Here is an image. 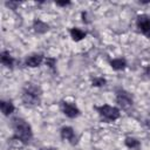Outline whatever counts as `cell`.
<instances>
[{
    "mask_svg": "<svg viewBox=\"0 0 150 150\" xmlns=\"http://www.w3.org/2000/svg\"><path fill=\"white\" fill-rule=\"evenodd\" d=\"M13 137L20 143L27 145L33 139V129L30 124L22 117H14L12 120Z\"/></svg>",
    "mask_w": 150,
    "mask_h": 150,
    "instance_id": "cell-1",
    "label": "cell"
},
{
    "mask_svg": "<svg viewBox=\"0 0 150 150\" xmlns=\"http://www.w3.org/2000/svg\"><path fill=\"white\" fill-rule=\"evenodd\" d=\"M42 90L41 88L32 82H28L23 86L22 93H21V101L27 107H35L39 105L41 102Z\"/></svg>",
    "mask_w": 150,
    "mask_h": 150,
    "instance_id": "cell-2",
    "label": "cell"
},
{
    "mask_svg": "<svg viewBox=\"0 0 150 150\" xmlns=\"http://www.w3.org/2000/svg\"><path fill=\"white\" fill-rule=\"evenodd\" d=\"M94 109L96 110L98 116L107 122H115L121 116V109L115 105L101 104V105H95Z\"/></svg>",
    "mask_w": 150,
    "mask_h": 150,
    "instance_id": "cell-3",
    "label": "cell"
},
{
    "mask_svg": "<svg viewBox=\"0 0 150 150\" xmlns=\"http://www.w3.org/2000/svg\"><path fill=\"white\" fill-rule=\"evenodd\" d=\"M115 101L118 108L123 110H129L134 105V96L131 95V93L121 87L115 89Z\"/></svg>",
    "mask_w": 150,
    "mask_h": 150,
    "instance_id": "cell-4",
    "label": "cell"
},
{
    "mask_svg": "<svg viewBox=\"0 0 150 150\" xmlns=\"http://www.w3.org/2000/svg\"><path fill=\"white\" fill-rule=\"evenodd\" d=\"M135 26H136L137 30L142 35H144L148 39H150V15H148V14L137 15Z\"/></svg>",
    "mask_w": 150,
    "mask_h": 150,
    "instance_id": "cell-5",
    "label": "cell"
},
{
    "mask_svg": "<svg viewBox=\"0 0 150 150\" xmlns=\"http://www.w3.org/2000/svg\"><path fill=\"white\" fill-rule=\"evenodd\" d=\"M61 110H62L63 115L67 116L68 118H76L81 115V110L77 107V104L75 102H70V101H62Z\"/></svg>",
    "mask_w": 150,
    "mask_h": 150,
    "instance_id": "cell-6",
    "label": "cell"
},
{
    "mask_svg": "<svg viewBox=\"0 0 150 150\" xmlns=\"http://www.w3.org/2000/svg\"><path fill=\"white\" fill-rule=\"evenodd\" d=\"M60 137H61L62 141L68 142V143L71 144V145L77 144V136H76V132H75L74 128L70 127V125H63V127L60 129Z\"/></svg>",
    "mask_w": 150,
    "mask_h": 150,
    "instance_id": "cell-7",
    "label": "cell"
},
{
    "mask_svg": "<svg viewBox=\"0 0 150 150\" xmlns=\"http://www.w3.org/2000/svg\"><path fill=\"white\" fill-rule=\"evenodd\" d=\"M45 56L40 53H33L25 57V66L28 68H36L40 67L45 62Z\"/></svg>",
    "mask_w": 150,
    "mask_h": 150,
    "instance_id": "cell-8",
    "label": "cell"
},
{
    "mask_svg": "<svg viewBox=\"0 0 150 150\" xmlns=\"http://www.w3.org/2000/svg\"><path fill=\"white\" fill-rule=\"evenodd\" d=\"M0 61L1 64L8 69H13L14 64H15V59L14 56H12V54L8 50H2L0 53Z\"/></svg>",
    "mask_w": 150,
    "mask_h": 150,
    "instance_id": "cell-9",
    "label": "cell"
},
{
    "mask_svg": "<svg viewBox=\"0 0 150 150\" xmlns=\"http://www.w3.org/2000/svg\"><path fill=\"white\" fill-rule=\"evenodd\" d=\"M0 109L4 116H9L14 112L15 105L11 100H1L0 101Z\"/></svg>",
    "mask_w": 150,
    "mask_h": 150,
    "instance_id": "cell-10",
    "label": "cell"
},
{
    "mask_svg": "<svg viewBox=\"0 0 150 150\" xmlns=\"http://www.w3.org/2000/svg\"><path fill=\"white\" fill-rule=\"evenodd\" d=\"M109 64H110V67H111L114 70L121 71V70H124V69L127 68L128 62H127V60H125L124 57H115V59L110 60Z\"/></svg>",
    "mask_w": 150,
    "mask_h": 150,
    "instance_id": "cell-11",
    "label": "cell"
},
{
    "mask_svg": "<svg viewBox=\"0 0 150 150\" xmlns=\"http://www.w3.org/2000/svg\"><path fill=\"white\" fill-rule=\"evenodd\" d=\"M69 35H70V38H71L73 41L80 42V41H82L87 36V33L83 29L79 28V27H71L69 29Z\"/></svg>",
    "mask_w": 150,
    "mask_h": 150,
    "instance_id": "cell-12",
    "label": "cell"
},
{
    "mask_svg": "<svg viewBox=\"0 0 150 150\" xmlns=\"http://www.w3.org/2000/svg\"><path fill=\"white\" fill-rule=\"evenodd\" d=\"M33 29L38 34H45L49 30V25L42 21L41 19H35L33 22Z\"/></svg>",
    "mask_w": 150,
    "mask_h": 150,
    "instance_id": "cell-13",
    "label": "cell"
},
{
    "mask_svg": "<svg viewBox=\"0 0 150 150\" xmlns=\"http://www.w3.org/2000/svg\"><path fill=\"white\" fill-rule=\"evenodd\" d=\"M124 145L127 148H129V149H138L141 146V142L137 138H135V137L128 136L124 139Z\"/></svg>",
    "mask_w": 150,
    "mask_h": 150,
    "instance_id": "cell-14",
    "label": "cell"
},
{
    "mask_svg": "<svg viewBox=\"0 0 150 150\" xmlns=\"http://www.w3.org/2000/svg\"><path fill=\"white\" fill-rule=\"evenodd\" d=\"M105 83H107V80L103 76H95V77L91 79V86L93 87L101 88V87L105 86Z\"/></svg>",
    "mask_w": 150,
    "mask_h": 150,
    "instance_id": "cell-15",
    "label": "cell"
},
{
    "mask_svg": "<svg viewBox=\"0 0 150 150\" xmlns=\"http://www.w3.org/2000/svg\"><path fill=\"white\" fill-rule=\"evenodd\" d=\"M45 63H46V66H47L48 68H50V69H53V70L56 68V59H55V57L46 56V59H45Z\"/></svg>",
    "mask_w": 150,
    "mask_h": 150,
    "instance_id": "cell-16",
    "label": "cell"
},
{
    "mask_svg": "<svg viewBox=\"0 0 150 150\" xmlns=\"http://www.w3.org/2000/svg\"><path fill=\"white\" fill-rule=\"evenodd\" d=\"M55 5L60 6V7H67V6L71 5V2L70 1H55Z\"/></svg>",
    "mask_w": 150,
    "mask_h": 150,
    "instance_id": "cell-17",
    "label": "cell"
},
{
    "mask_svg": "<svg viewBox=\"0 0 150 150\" xmlns=\"http://www.w3.org/2000/svg\"><path fill=\"white\" fill-rule=\"evenodd\" d=\"M5 5L12 9H15L16 6H19V2H14V1H9V2H5Z\"/></svg>",
    "mask_w": 150,
    "mask_h": 150,
    "instance_id": "cell-18",
    "label": "cell"
},
{
    "mask_svg": "<svg viewBox=\"0 0 150 150\" xmlns=\"http://www.w3.org/2000/svg\"><path fill=\"white\" fill-rule=\"evenodd\" d=\"M143 73H144V75H145L146 77H149V79H150V64H148L146 67H144Z\"/></svg>",
    "mask_w": 150,
    "mask_h": 150,
    "instance_id": "cell-19",
    "label": "cell"
},
{
    "mask_svg": "<svg viewBox=\"0 0 150 150\" xmlns=\"http://www.w3.org/2000/svg\"><path fill=\"white\" fill-rule=\"evenodd\" d=\"M81 16H82V21H83L84 23H88V20H87V13H86V12H82Z\"/></svg>",
    "mask_w": 150,
    "mask_h": 150,
    "instance_id": "cell-20",
    "label": "cell"
},
{
    "mask_svg": "<svg viewBox=\"0 0 150 150\" xmlns=\"http://www.w3.org/2000/svg\"><path fill=\"white\" fill-rule=\"evenodd\" d=\"M40 150H54V149L50 148V146H43V148H41Z\"/></svg>",
    "mask_w": 150,
    "mask_h": 150,
    "instance_id": "cell-21",
    "label": "cell"
}]
</instances>
